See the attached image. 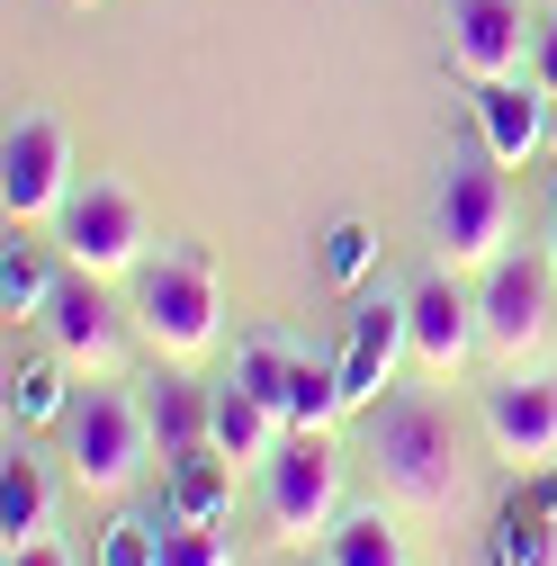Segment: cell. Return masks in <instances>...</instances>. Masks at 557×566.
Returning <instances> with one entry per match:
<instances>
[{
    "instance_id": "obj_1",
    "label": "cell",
    "mask_w": 557,
    "mask_h": 566,
    "mask_svg": "<svg viewBox=\"0 0 557 566\" xmlns=\"http://www.w3.org/2000/svg\"><path fill=\"white\" fill-rule=\"evenodd\" d=\"M378 476L404 494L413 513H459L467 504V468H459V422L432 396H404L378 413Z\"/></svg>"
},
{
    "instance_id": "obj_2",
    "label": "cell",
    "mask_w": 557,
    "mask_h": 566,
    "mask_svg": "<svg viewBox=\"0 0 557 566\" xmlns=\"http://www.w3.org/2000/svg\"><path fill=\"white\" fill-rule=\"evenodd\" d=\"M513 163L495 145H459L450 171H441V207H432V234H441V261L450 270H495L504 243H513Z\"/></svg>"
},
{
    "instance_id": "obj_3",
    "label": "cell",
    "mask_w": 557,
    "mask_h": 566,
    "mask_svg": "<svg viewBox=\"0 0 557 566\" xmlns=\"http://www.w3.org/2000/svg\"><path fill=\"white\" fill-rule=\"evenodd\" d=\"M135 324L162 360H207L217 350V261L207 252H162L135 270Z\"/></svg>"
},
{
    "instance_id": "obj_4",
    "label": "cell",
    "mask_w": 557,
    "mask_h": 566,
    "mask_svg": "<svg viewBox=\"0 0 557 566\" xmlns=\"http://www.w3.org/2000/svg\"><path fill=\"white\" fill-rule=\"evenodd\" d=\"M261 513H270V531L288 539V548H306V539H324V531L341 522L333 432H288V441H278V459L261 468Z\"/></svg>"
},
{
    "instance_id": "obj_5",
    "label": "cell",
    "mask_w": 557,
    "mask_h": 566,
    "mask_svg": "<svg viewBox=\"0 0 557 566\" xmlns=\"http://www.w3.org/2000/svg\"><path fill=\"white\" fill-rule=\"evenodd\" d=\"M54 243H63V261L91 270V279H126V270H145V198H135L126 180H91V189L63 198Z\"/></svg>"
},
{
    "instance_id": "obj_6",
    "label": "cell",
    "mask_w": 557,
    "mask_h": 566,
    "mask_svg": "<svg viewBox=\"0 0 557 566\" xmlns=\"http://www.w3.org/2000/svg\"><path fill=\"white\" fill-rule=\"evenodd\" d=\"M63 422H73V476H82L91 494H126L135 476H145V459H154V422H145V405H135V396L91 387Z\"/></svg>"
},
{
    "instance_id": "obj_7",
    "label": "cell",
    "mask_w": 557,
    "mask_h": 566,
    "mask_svg": "<svg viewBox=\"0 0 557 566\" xmlns=\"http://www.w3.org/2000/svg\"><path fill=\"white\" fill-rule=\"evenodd\" d=\"M73 135L54 117H19L10 145H0V207H10V226H45L63 217V198H73Z\"/></svg>"
},
{
    "instance_id": "obj_8",
    "label": "cell",
    "mask_w": 557,
    "mask_h": 566,
    "mask_svg": "<svg viewBox=\"0 0 557 566\" xmlns=\"http://www.w3.org/2000/svg\"><path fill=\"white\" fill-rule=\"evenodd\" d=\"M548 297H557V270H548V252L539 261H495L485 270V289H476V333H485V350L495 360H522V350H539L548 342Z\"/></svg>"
},
{
    "instance_id": "obj_9",
    "label": "cell",
    "mask_w": 557,
    "mask_h": 566,
    "mask_svg": "<svg viewBox=\"0 0 557 566\" xmlns=\"http://www.w3.org/2000/svg\"><path fill=\"white\" fill-rule=\"evenodd\" d=\"M450 73L459 82H522V63H530V19H522V0H450Z\"/></svg>"
},
{
    "instance_id": "obj_10",
    "label": "cell",
    "mask_w": 557,
    "mask_h": 566,
    "mask_svg": "<svg viewBox=\"0 0 557 566\" xmlns=\"http://www.w3.org/2000/svg\"><path fill=\"white\" fill-rule=\"evenodd\" d=\"M404 333H413V360H423L432 378H450L467 350H485V333H476V297L459 289V270H450V261L404 297Z\"/></svg>"
},
{
    "instance_id": "obj_11",
    "label": "cell",
    "mask_w": 557,
    "mask_h": 566,
    "mask_svg": "<svg viewBox=\"0 0 557 566\" xmlns=\"http://www.w3.org/2000/svg\"><path fill=\"white\" fill-rule=\"evenodd\" d=\"M485 441H495V459H513L522 476H548L557 468V387H539V378L485 387Z\"/></svg>"
},
{
    "instance_id": "obj_12",
    "label": "cell",
    "mask_w": 557,
    "mask_h": 566,
    "mask_svg": "<svg viewBox=\"0 0 557 566\" xmlns=\"http://www.w3.org/2000/svg\"><path fill=\"white\" fill-rule=\"evenodd\" d=\"M36 324H45V342H54L63 369H108V360H117V315H108V297H99L91 270L54 279V306H45Z\"/></svg>"
},
{
    "instance_id": "obj_13",
    "label": "cell",
    "mask_w": 557,
    "mask_h": 566,
    "mask_svg": "<svg viewBox=\"0 0 557 566\" xmlns=\"http://www.w3.org/2000/svg\"><path fill=\"white\" fill-rule=\"evenodd\" d=\"M396 360H413V333H404V297H369L351 315V342H341V396L378 405V387L396 378Z\"/></svg>"
},
{
    "instance_id": "obj_14",
    "label": "cell",
    "mask_w": 557,
    "mask_h": 566,
    "mask_svg": "<svg viewBox=\"0 0 557 566\" xmlns=\"http://www.w3.org/2000/svg\"><path fill=\"white\" fill-rule=\"evenodd\" d=\"M548 108H557V99H548L539 82H530V91H522V82H485V91H476V145H495L504 163L548 154Z\"/></svg>"
},
{
    "instance_id": "obj_15",
    "label": "cell",
    "mask_w": 557,
    "mask_h": 566,
    "mask_svg": "<svg viewBox=\"0 0 557 566\" xmlns=\"http://www.w3.org/2000/svg\"><path fill=\"white\" fill-rule=\"evenodd\" d=\"M207 441H217L243 476H261V468L278 459V441H288V413H278V405H261V396L234 378V387H217V432H207Z\"/></svg>"
},
{
    "instance_id": "obj_16",
    "label": "cell",
    "mask_w": 557,
    "mask_h": 566,
    "mask_svg": "<svg viewBox=\"0 0 557 566\" xmlns=\"http://www.w3.org/2000/svg\"><path fill=\"white\" fill-rule=\"evenodd\" d=\"M162 476H171V513L180 522H225V504H234V459L217 450V441H198V450H180V459H162Z\"/></svg>"
},
{
    "instance_id": "obj_17",
    "label": "cell",
    "mask_w": 557,
    "mask_h": 566,
    "mask_svg": "<svg viewBox=\"0 0 557 566\" xmlns=\"http://www.w3.org/2000/svg\"><path fill=\"white\" fill-rule=\"evenodd\" d=\"M145 422H154V450H162V459H180V450H198L207 432H217V396H207L198 378H154Z\"/></svg>"
},
{
    "instance_id": "obj_18",
    "label": "cell",
    "mask_w": 557,
    "mask_h": 566,
    "mask_svg": "<svg viewBox=\"0 0 557 566\" xmlns=\"http://www.w3.org/2000/svg\"><path fill=\"white\" fill-rule=\"evenodd\" d=\"M0 539L10 548L54 539V485H45V468L28 450H10V468H0Z\"/></svg>"
},
{
    "instance_id": "obj_19",
    "label": "cell",
    "mask_w": 557,
    "mask_h": 566,
    "mask_svg": "<svg viewBox=\"0 0 557 566\" xmlns=\"http://www.w3.org/2000/svg\"><path fill=\"white\" fill-rule=\"evenodd\" d=\"M324 566H413V557H404V531L369 504V513H341L324 531Z\"/></svg>"
},
{
    "instance_id": "obj_20",
    "label": "cell",
    "mask_w": 557,
    "mask_h": 566,
    "mask_svg": "<svg viewBox=\"0 0 557 566\" xmlns=\"http://www.w3.org/2000/svg\"><path fill=\"white\" fill-rule=\"evenodd\" d=\"M341 413H351V396H341V360H297V378H288V432H333Z\"/></svg>"
},
{
    "instance_id": "obj_21",
    "label": "cell",
    "mask_w": 557,
    "mask_h": 566,
    "mask_svg": "<svg viewBox=\"0 0 557 566\" xmlns=\"http://www.w3.org/2000/svg\"><path fill=\"white\" fill-rule=\"evenodd\" d=\"M45 306H54V270H45V252L19 243V226H10V261H0V315H10V324H36Z\"/></svg>"
},
{
    "instance_id": "obj_22",
    "label": "cell",
    "mask_w": 557,
    "mask_h": 566,
    "mask_svg": "<svg viewBox=\"0 0 557 566\" xmlns=\"http://www.w3.org/2000/svg\"><path fill=\"white\" fill-rule=\"evenodd\" d=\"M548 548H557V531H548V513H530V504H513V513L495 522V539H485L495 566H548Z\"/></svg>"
},
{
    "instance_id": "obj_23",
    "label": "cell",
    "mask_w": 557,
    "mask_h": 566,
    "mask_svg": "<svg viewBox=\"0 0 557 566\" xmlns=\"http://www.w3.org/2000/svg\"><path fill=\"white\" fill-rule=\"evenodd\" d=\"M54 413H73V405H63V360L10 369V422H54Z\"/></svg>"
},
{
    "instance_id": "obj_24",
    "label": "cell",
    "mask_w": 557,
    "mask_h": 566,
    "mask_svg": "<svg viewBox=\"0 0 557 566\" xmlns=\"http://www.w3.org/2000/svg\"><path fill=\"white\" fill-rule=\"evenodd\" d=\"M234 378H243L261 405H278V413H288V378H297V360H288L278 342H243V350H234Z\"/></svg>"
},
{
    "instance_id": "obj_25",
    "label": "cell",
    "mask_w": 557,
    "mask_h": 566,
    "mask_svg": "<svg viewBox=\"0 0 557 566\" xmlns=\"http://www.w3.org/2000/svg\"><path fill=\"white\" fill-rule=\"evenodd\" d=\"M162 566H234V539L217 522H162Z\"/></svg>"
},
{
    "instance_id": "obj_26",
    "label": "cell",
    "mask_w": 557,
    "mask_h": 566,
    "mask_svg": "<svg viewBox=\"0 0 557 566\" xmlns=\"http://www.w3.org/2000/svg\"><path fill=\"white\" fill-rule=\"evenodd\" d=\"M369 261H378V234H369L360 217H341V226L324 234V270L341 279V289H360V279H369Z\"/></svg>"
},
{
    "instance_id": "obj_27",
    "label": "cell",
    "mask_w": 557,
    "mask_h": 566,
    "mask_svg": "<svg viewBox=\"0 0 557 566\" xmlns=\"http://www.w3.org/2000/svg\"><path fill=\"white\" fill-rule=\"evenodd\" d=\"M99 566H162V522H145V513L108 522V539H99Z\"/></svg>"
},
{
    "instance_id": "obj_28",
    "label": "cell",
    "mask_w": 557,
    "mask_h": 566,
    "mask_svg": "<svg viewBox=\"0 0 557 566\" xmlns=\"http://www.w3.org/2000/svg\"><path fill=\"white\" fill-rule=\"evenodd\" d=\"M530 82H539V91H548V99H557V28H548V36H539V45H530Z\"/></svg>"
},
{
    "instance_id": "obj_29",
    "label": "cell",
    "mask_w": 557,
    "mask_h": 566,
    "mask_svg": "<svg viewBox=\"0 0 557 566\" xmlns=\"http://www.w3.org/2000/svg\"><path fill=\"white\" fill-rule=\"evenodd\" d=\"M10 566H73V557H63L54 539H36V548H10Z\"/></svg>"
},
{
    "instance_id": "obj_30",
    "label": "cell",
    "mask_w": 557,
    "mask_h": 566,
    "mask_svg": "<svg viewBox=\"0 0 557 566\" xmlns=\"http://www.w3.org/2000/svg\"><path fill=\"white\" fill-rule=\"evenodd\" d=\"M548 270H557V217H548Z\"/></svg>"
},
{
    "instance_id": "obj_31",
    "label": "cell",
    "mask_w": 557,
    "mask_h": 566,
    "mask_svg": "<svg viewBox=\"0 0 557 566\" xmlns=\"http://www.w3.org/2000/svg\"><path fill=\"white\" fill-rule=\"evenodd\" d=\"M548 154H557V108H548Z\"/></svg>"
}]
</instances>
